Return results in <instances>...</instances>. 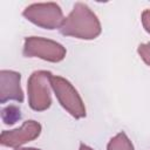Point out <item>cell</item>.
<instances>
[{"label":"cell","instance_id":"6da1fadb","mask_svg":"<svg viewBox=\"0 0 150 150\" xmlns=\"http://www.w3.org/2000/svg\"><path fill=\"white\" fill-rule=\"evenodd\" d=\"M61 34L77 39L91 40L100 35L101 23L94 12L84 4H75L73 11L59 27Z\"/></svg>","mask_w":150,"mask_h":150},{"label":"cell","instance_id":"7a4b0ae2","mask_svg":"<svg viewBox=\"0 0 150 150\" xmlns=\"http://www.w3.org/2000/svg\"><path fill=\"white\" fill-rule=\"evenodd\" d=\"M52 73L47 70H36L29 79L27 84L29 107L36 111H43L50 107V79Z\"/></svg>","mask_w":150,"mask_h":150},{"label":"cell","instance_id":"3957f363","mask_svg":"<svg viewBox=\"0 0 150 150\" xmlns=\"http://www.w3.org/2000/svg\"><path fill=\"white\" fill-rule=\"evenodd\" d=\"M50 83L59 102L71 116H74L75 118H82L86 116V108L82 98L68 80L61 76L53 75L50 79Z\"/></svg>","mask_w":150,"mask_h":150},{"label":"cell","instance_id":"277c9868","mask_svg":"<svg viewBox=\"0 0 150 150\" xmlns=\"http://www.w3.org/2000/svg\"><path fill=\"white\" fill-rule=\"evenodd\" d=\"M23 16L30 22L47 29H55L61 26L63 14L60 6L55 2L33 4L25 8Z\"/></svg>","mask_w":150,"mask_h":150},{"label":"cell","instance_id":"5b68a950","mask_svg":"<svg viewBox=\"0 0 150 150\" xmlns=\"http://www.w3.org/2000/svg\"><path fill=\"white\" fill-rule=\"evenodd\" d=\"M23 55L27 57H40L50 62H59L64 59L66 49L56 41L39 36H29L25 40Z\"/></svg>","mask_w":150,"mask_h":150},{"label":"cell","instance_id":"8992f818","mask_svg":"<svg viewBox=\"0 0 150 150\" xmlns=\"http://www.w3.org/2000/svg\"><path fill=\"white\" fill-rule=\"evenodd\" d=\"M41 132V125L36 121L29 120L23 122V124L13 130H4L0 136V142L5 146L19 148L20 145L30 142L39 137Z\"/></svg>","mask_w":150,"mask_h":150},{"label":"cell","instance_id":"52a82bcc","mask_svg":"<svg viewBox=\"0 0 150 150\" xmlns=\"http://www.w3.org/2000/svg\"><path fill=\"white\" fill-rule=\"evenodd\" d=\"M21 75L13 70L0 71V102L5 103L9 100L22 102L23 93L20 86Z\"/></svg>","mask_w":150,"mask_h":150},{"label":"cell","instance_id":"ba28073f","mask_svg":"<svg viewBox=\"0 0 150 150\" xmlns=\"http://www.w3.org/2000/svg\"><path fill=\"white\" fill-rule=\"evenodd\" d=\"M108 150H134L132 143L124 132L117 134L108 143Z\"/></svg>","mask_w":150,"mask_h":150},{"label":"cell","instance_id":"9c48e42d","mask_svg":"<svg viewBox=\"0 0 150 150\" xmlns=\"http://www.w3.org/2000/svg\"><path fill=\"white\" fill-rule=\"evenodd\" d=\"M139 56L142 57V60L150 66V43H142L138 46L137 49Z\"/></svg>","mask_w":150,"mask_h":150},{"label":"cell","instance_id":"30bf717a","mask_svg":"<svg viewBox=\"0 0 150 150\" xmlns=\"http://www.w3.org/2000/svg\"><path fill=\"white\" fill-rule=\"evenodd\" d=\"M142 23L148 33H150V9H146L142 13Z\"/></svg>","mask_w":150,"mask_h":150},{"label":"cell","instance_id":"8fae6325","mask_svg":"<svg viewBox=\"0 0 150 150\" xmlns=\"http://www.w3.org/2000/svg\"><path fill=\"white\" fill-rule=\"evenodd\" d=\"M80 150H93V149H91V148H89L88 145H86V144H83V143H82V144L80 145Z\"/></svg>","mask_w":150,"mask_h":150},{"label":"cell","instance_id":"7c38bea8","mask_svg":"<svg viewBox=\"0 0 150 150\" xmlns=\"http://www.w3.org/2000/svg\"><path fill=\"white\" fill-rule=\"evenodd\" d=\"M15 150H40V149H35V148H16Z\"/></svg>","mask_w":150,"mask_h":150}]
</instances>
